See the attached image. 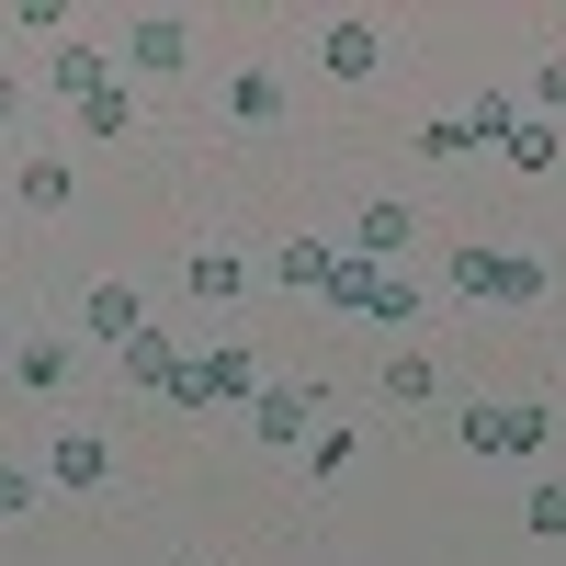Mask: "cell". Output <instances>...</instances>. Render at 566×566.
I'll return each mask as SVG.
<instances>
[{"instance_id":"6da1fadb","label":"cell","mask_w":566,"mask_h":566,"mask_svg":"<svg viewBox=\"0 0 566 566\" xmlns=\"http://www.w3.org/2000/svg\"><path fill=\"white\" fill-rule=\"evenodd\" d=\"M453 295H476V306H533V295H544V261L464 239V250H453Z\"/></svg>"},{"instance_id":"7a4b0ae2","label":"cell","mask_w":566,"mask_h":566,"mask_svg":"<svg viewBox=\"0 0 566 566\" xmlns=\"http://www.w3.org/2000/svg\"><path fill=\"white\" fill-rule=\"evenodd\" d=\"M328 306H340V317H374V328H397V317H419V283L386 272V261H352V250H340V272H328Z\"/></svg>"},{"instance_id":"3957f363","label":"cell","mask_w":566,"mask_h":566,"mask_svg":"<svg viewBox=\"0 0 566 566\" xmlns=\"http://www.w3.org/2000/svg\"><path fill=\"white\" fill-rule=\"evenodd\" d=\"M544 431H555L544 397H476L464 408V453H544Z\"/></svg>"},{"instance_id":"277c9868","label":"cell","mask_w":566,"mask_h":566,"mask_svg":"<svg viewBox=\"0 0 566 566\" xmlns=\"http://www.w3.org/2000/svg\"><path fill=\"white\" fill-rule=\"evenodd\" d=\"M510 125H522V114H510V91H476L464 114L419 125V148H431V159H476V148H510Z\"/></svg>"},{"instance_id":"5b68a950","label":"cell","mask_w":566,"mask_h":566,"mask_svg":"<svg viewBox=\"0 0 566 566\" xmlns=\"http://www.w3.org/2000/svg\"><path fill=\"white\" fill-rule=\"evenodd\" d=\"M216 397H261V363L239 340H216V352H193V363L170 374V408H216Z\"/></svg>"},{"instance_id":"8992f818","label":"cell","mask_w":566,"mask_h":566,"mask_svg":"<svg viewBox=\"0 0 566 566\" xmlns=\"http://www.w3.org/2000/svg\"><path fill=\"white\" fill-rule=\"evenodd\" d=\"M317 69H328V80H374V69H386V23H363V12H340V23L317 34Z\"/></svg>"},{"instance_id":"52a82bcc","label":"cell","mask_w":566,"mask_h":566,"mask_svg":"<svg viewBox=\"0 0 566 566\" xmlns=\"http://www.w3.org/2000/svg\"><path fill=\"white\" fill-rule=\"evenodd\" d=\"M114 363H125V386H136V397H170V374H181V363H193V352H181V340H170V328H136V340H125Z\"/></svg>"},{"instance_id":"ba28073f","label":"cell","mask_w":566,"mask_h":566,"mask_svg":"<svg viewBox=\"0 0 566 566\" xmlns=\"http://www.w3.org/2000/svg\"><path fill=\"white\" fill-rule=\"evenodd\" d=\"M306 419H317V386H261V397H250V431H261L272 453H295Z\"/></svg>"},{"instance_id":"9c48e42d","label":"cell","mask_w":566,"mask_h":566,"mask_svg":"<svg viewBox=\"0 0 566 566\" xmlns=\"http://www.w3.org/2000/svg\"><path fill=\"white\" fill-rule=\"evenodd\" d=\"M125 57H136V69H193V23H181V12L125 23Z\"/></svg>"},{"instance_id":"30bf717a","label":"cell","mask_w":566,"mask_h":566,"mask_svg":"<svg viewBox=\"0 0 566 566\" xmlns=\"http://www.w3.org/2000/svg\"><path fill=\"white\" fill-rule=\"evenodd\" d=\"M45 476H57V488H114V442H103V431H57Z\"/></svg>"},{"instance_id":"8fae6325","label":"cell","mask_w":566,"mask_h":566,"mask_svg":"<svg viewBox=\"0 0 566 566\" xmlns=\"http://www.w3.org/2000/svg\"><path fill=\"white\" fill-rule=\"evenodd\" d=\"M328 272H340V239H283V250H272V283H283V295H328Z\"/></svg>"},{"instance_id":"7c38bea8","label":"cell","mask_w":566,"mask_h":566,"mask_svg":"<svg viewBox=\"0 0 566 566\" xmlns=\"http://www.w3.org/2000/svg\"><path fill=\"white\" fill-rule=\"evenodd\" d=\"M80 328H91V340H103V352H125L136 328H148V306H136L125 283H91V306H80Z\"/></svg>"},{"instance_id":"4fadbf2b","label":"cell","mask_w":566,"mask_h":566,"mask_svg":"<svg viewBox=\"0 0 566 566\" xmlns=\"http://www.w3.org/2000/svg\"><path fill=\"white\" fill-rule=\"evenodd\" d=\"M408 239H419V216H408V205H374V216L352 227L340 250H352V261H386V272H397V250H408Z\"/></svg>"},{"instance_id":"5bb4252c","label":"cell","mask_w":566,"mask_h":566,"mask_svg":"<svg viewBox=\"0 0 566 566\" xmlns=\"http://www.w3.org/2000/svg\"><path fill=\"white\" fill-rule=\"evenodd\" d=\"M45 80H57L69 103H103V91H114V57H103V45H57V69H45Z\"/></svg>"},{"instance_id":"9a60e30c","label":"cell","mask_w":566,"mask_h":566,"mask_svg":"<svg viewBox=\"0 0 566 566\" xmlns=\"http://www.w3.org/2000/svg\"><path fill=\"white\" fill-rule=\"evenodd\" d=\"M181 283H193L205 306H239V283H250V261H239V250H193V272H181Z\"/></svg>"},{"instance_id":"2e32d148","label":"cell","mask_w":566,"mask_h":566,"mask_svg":"<svg viewBox=\"0 0 566 566\" xmlns=\"http://www.w3.org/2000/svg\"><path fill=\"white\" fill-rule=\"evenodd\" d=\"M227 114H239V125H283V80L272 69H239V80H227Z\"/></svg>"},{"instance_id":"e0dca14e","label":"cell","mask_w":566,"mask_h":566,"mask_svg":"<svg viewBox=\"0 0 566 566\" xmlns=\"http://www.w3.org/2000/svg\"><path fill=\"white\" fill-rule=\"evenodd\" d=\"M12 374H23V397H57V386H69V340H23Z\"/></svg>"},{"instance_id":"ac0fdd59","label":"cell","mask_w":566,"mask_h":566,"mask_svg":"<svg viewBox=\"0 0 566 566\" xmlns=\"http://www.w3.org/2000/svg\"><path fill=\"white\" fill-rule=\"evenodd\" d=\"M555 159H566L555 125H510V170H555Z\"/></svg>"},{"instance_id":"d6986e66","label":"cell","mask_w":566,"mask_h":566,"mask_svg":"<svg viewBox=\"0 0 566 566\" xmlns=\"http://www.w3.org/2000/svg\"><path fill=\"white\" fill-rule=\"evenodd\" d=\"M23 205L57 216V205H69V159H23Z\"/></svg>"},{"instance_id":"ffe728a7","label":"cell","mask_w":566,"mask_h":566,"mask_svg":"<svg viewBox=\"0 0 566 566\" xmlns=\"http://www.w3.org/2000/svg\"><path fill=\"white\" fill-rule=\"evenodd\" d=\"M125 125H136V103H125V80L103 91V103H80V136H103V148H114V136H125Z\"/></svg>"},{"instance_id":"44dd1931","label":"cell","mask_w":566,"mask_h":566,"mask_svg":"<svg viewBox=\"0 0 566 566\" xmlns=\"http://www.w3.org/2000/svg\"><path fill=\"white\" fill-rule=\"evenodd\" d=\"M419 397H442V374L431 363H386V408H419Z\"/></svg>"},{"instance_id":"7402d4cb","label":"cell","mask_w":566,"mask_h":566,"mask_svg":"<svg viewBox=\"0 0 566 566\" xmlns=\"http://www.w3.org/2000/svg\"><path fill=\"white\" fill-rule=\"evenodd\" d=\"M533 533H566V488H533V510H522Z\"/></svg>"},{"instance_id":"603a6c76","label":"cell","mask_w":566,"mask_h":566,"mask_svg":"<svg viewBox=\"0 0 566 566\" xmlns=\"http://www.w3.org/2000/svg\"><path fill=\"white\" fill-rule=\"evenodd\" d=\"M12 510H34V476H23V464H0V522H12Z\"/></svg>"},{"instance_id":"cb8c5ba5","label":"cell","mask_w":566,"mask_h":566,"mask_svg":"<svg viewBox=\"0 0 566 566\" xmlns=\"http://www.w3.org/2000/svg\"><path fill=\"white\" fill-rule=\"evenodd\" d=\"M533 91H544V103L566 114V45H555V57H544V80H533Z\"/></svg>"},{"instance_id":"d4e9b609","label":"cell","mask_w":566,"mask_h":566,"mask_svg":"<svg viewBox=\"0 0 566 566\" xmlns=\"http://www.w3.org/2000/svg\"><path fill=\"white\" fill-rule=\"evenodd\" d=\"M23 125V80H0V136H12Z\"/></svg>"}]
</instances>
